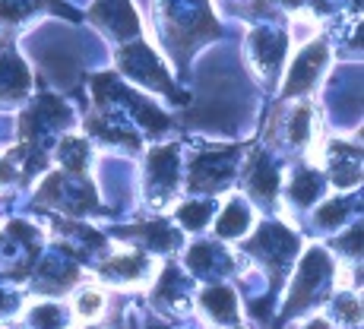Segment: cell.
Masks as SVG:
<instances>
[{
  "label": "cell",
  "instance_id": "cell-1",
  "mask_svg": "<svg viewBox=\"0 0 364 329\" xmlns=\"http://www.w3.org/2000/svg\"><path fill=\"white\" fill-rule=\"evenodd\" d=\"M152 10L159 16V32L165 48L178 67L193 58L200 45L219 38L222 26L209 10V0H152Z\"/></svg>",
  "mask_w": 364,
  "mask_h": 329
},
{
  "label": "cell",
  "instance_id": "cell-2",
  "mask_svg": "<svg viewBox=\"0 0 364 329\" xmlns=\"http://www.w3.org/2000/svg\"><path fill=\"white\" fill-rule=\"evenodd\" d=\"M117 70H121L127 80L146 86L149 92H162V95H168V99H174V102H187V95H178V89H174L168 70L159 64L156 51L146 45V38L127 41V45L117 48Z\"/></svg>",
  "mask_w": 364,
  "mask_h": 329
},
{
  "label": "cell",
  "instance_id": "cell-3",
  "mask_svg": "<svg viewBox=\"0 0 364 329\" xmlns=\"http://www.w3.org/2000/svg\"><path fill=\"white\" fill-rule=\"evenodd\" d=\"M330 282H333L330 254H326L323 247H311L304 254V260H301L295 285H291V291H289V304H285V311L279 313V323H285L291 313L304 311L307 304H317V301L323 298V291L330 288Z\"/></svg>",
  "mask_w": 364,
  "mask_h": 329
},
{
  "label": "cell",
  "instance_id": "cell-4",
  "mask_svg": "<svg viewBox=\"0 0 364 329\" xmlns=\"http://www.w3.org/2000/svg\"><path fill=\"white\" fill-rule=\"evenodd\" d=\"M89 19H92L117 48L127 45V41L143 38V26H139V16L130 0H95L92 10H89Z\"/></svg>",
  "mask_w": 364,
  "mask_h": 329
},
{
  "label": "cell",
  "instance_id": "cell-5",
  "mask_svg": "<svg viewBox=\"0 0 364 329\" xmlns=\"http://www.w3.org/2000/svg\"><path fill=\"white\" fill-rule=\"evenodd\" d=\"M235 158L237 149H222V152H206L200 156L191 168L187 178V190L191 193H219L235 180Z\"/></svg>",
  "mask_w": 364,
  "mask_h": 329
},
{
  "label": "cell",
  "instance_id": "cell-6",
  "mask_svg": "<svg viewBox=\"0 0 364 329\" xmlns=\"http://www.w3.org/2000/svg\"><path fill=\"white\" fill-rule=\"evenodd\" d=\"M247 250L269 266L272 276H276L272 282H279L282 266H289V260L295 257V250H298V237L291 234L285 225H279V222H266V225L254 234V241L247 244Z\"/></svg>",
  "mask_w": 364,
  "mask_h": 329
},
{
  "label": "cell",
  "instance_id": "cell-7",
  "mask_svg": "<svg viewBox=\"0 0 364 329\" xmlns=\"http://www.w3.org/2000/svg\"><path fill=\"white\" fill-rule=\"evenodd\" d=\"M181 184V168H178V149L174 146H159L146 158V190L156 206L171 200V193Z\"/></svg>",
  "mask_w": 364,
  "mask_h": 329
},
{
  "label": "cell",
  "instance_id": "cell-8",
  "mask_svg": "<svg viewBox=\"0 0 364 329\" xmlns=\"http://www.w3.org/2000/svg\"><path fill=\"white\" fill-rule=\"evenodd\" d=\"M32 73L23 64L13 45H0V108H10L29 99Z\"/></svg>",
  "mask_w": 364,
  "mask_h": 329
},
{
  "label": "cell",
  "instance_id": "cell-9",
  "mask_svg": "<svg viewBox=\"0 0 364 329\" xmlns=\"http://www.w3.org/2000/svg\"><path fill=\"white\" fill-rule=\"evenodd\" d=\"M326 60H330V48H326V41H314L311 48H304V51L298 54L295 67L289 70V80H285V86H282V99L304 95L307 89H314V82H317L320 73H323Z\"/></svg>",
  "mask_w": 364,
  "mask_h": 329
},
{
  "label": "cell",
  "instance_id": "cell-10",
  "mask_svg": "<svg viewBox=\"0 0 364 329\" xmlns=\"http://www.w3.org/2000/svg\"><path fill=\"white\" fill-rule=\"evenodd\" d=\"M285 51H289V38L285 32H272V29H260L250 35V54H254V70H260L266 80L282 70Z\"/></svg>",
  "mask_w": 364,
  "mask_h": 329
},
{
  "label": "cell",
  "instance_id": "cell-11",
  "mask_svg": "<svg viewBox=\"0 0 364 329\" xmlns=\"http://www.w3.org/2000/svg\"><path fill=\"white\" fill-rule=\"evenodd\" d=\"M60 13L70 23H80V13L73 6H67L64 0H0V26H23L26 19H32L35 13Z\"/></svg>",
  "mask_w": 364,
  "mask_h": 329
},
{
  "label": "cell",
  "instance_id": "cell-12",
  "mask_svg": "<svg viewBox=\"0 0 364 329\" xmlns=\"http://www.w3.org/2000/svg\"><path fill=\"white\" fill-rule=\"evenodd\" d=\"M99 276L111 279V282H143V279L152 276V260L143 254H124V257L102 263Z\"/></svg>",
  "mask_w": 364,
  "mask_h": 329
},
{
  "label": "cell",
  "instance_id": "cell-13",
  "mask_svg": "<svg viewBox=\"0 0 364 329\" xmlns=\"http://www.w3.org/2000/svg\"><path fill=\"white\" fill-rule=\"evenodd\" d=\"M247 190H250V197L266 203V206L276 200V193H279V168L272 165L269 156H257L254 158V165H250V171H247Z\"/></svg>",
  "mask_w": 364,
  "mask_h": 329
},
{
  "label": "cell",
  "instance_id": "cell-14",
  "mask_svg": "<svg viewBox=\"0 0 364 329\" xmlns=\"http://www.w3.org/2000/svg\"><path fill=\"white\" fill-rule=\"evenodd\" d=\"M187 266H191L197 276H225L232 272V257L219 247V244H197V247L187 254Z\"/></svg>",
  "mask_w": 364,
  "mask_h": 329
},
{
  "label": "cell",
  "instance_id": "cell-15",
  "mask_svg": "<svg viewBox=\"0 0 364 329\" xmlns=\"http://www.w3.org/2000/svg\"><path fill=\"white\" fill-rule=\"evenodd\" d=\"M203 311H209V317L222 326H235L237 323V298L232 288L225 285H215V288H206L200 295Z\"/></svg>",
  "mask_w": 364,
  "mask_h": 329
},
{
  "label": "cell",
  "instance_id": "cell-16",
  "mask_svg": "<svg viewBox=\"0 0 364 329\" xmlns=\"http://www.w3.org/2000/svg\"><path fill=\"white\" fill-rule=\"evenodd\" d=\"M121 234H133V237H143V244L149 250H174L181 244V231H174L165 219H156V222H146V225H136V228H124Z\"/></svg>",
  "mask_w": 364,
  "mask_h": 329
},
{
  "label": "cell",
  "instance_id": "cell-17",
  "mask_svg": "<svg viewBox=\"0 0 364 329\" xmlns=\"http://www.w3.org/2000/svg\"><path fill=\"white\" fill-rule=\"evenodd\" d=\"M254 219H250V209L244 200H232L225 209H222L219 222H215V234L219 237H241L247 234Z\"/></svg>",
  "mask_w": 364,
  "mask_h": 329
},
{
  "label": "cell",
  "instance_id": "cell-18",
  "mask_svg": "<svg viewBox=\"0 0 364 329\" xmlns=\"http://www.w3.org/2000/svg\"><path fill=\"white\" fill-rule=\"evenodd\" d=\"M320 190H323V178H320L317 171H301L295 174V180L289 184V197L291 203H298V206H311V203L320 200Z\"/></svg>",
  "mask_w": 364,
  "mask_h": 329
},
{
  "label": "cell",
  "instance_id": "cell-19",
  "mask_svg": "<svg viewBox=\"0 0 364 329\" xmlns=\"http://www.w3.org/2000/svg\"><path fill=\"white\" fill-rule=\"evenodd\" d=\"M213 209L215 203L213 200H193V203H184V206L178 209V225L187 228V231H200L209 225V219H213Z\"/></svg>",
  "mask_w": 364,
  "mask_h": 329
},
{
  "label": "cell",
  "instance_id": "cell-20",
  "mask_svg": "<svg viewBox=\"0 0 364 329\" xmlns=\"http://www.w3.org/2000/svg\"><path fill=\"white\" fill-rule=\"evenodd\" d=\"M29 323L26 329H64L67 320H64V311H60L58 304H38L29 311Z\"/></svg>",
  "mask_w": 364,
  "mask_h": 329
},
{
  "label": "cell",
  "instance_id": "cell-21",
  "mask_svg": "<svg viewBox=\"0 0 364 329\" xmlns=\"http://www.w3.org/2000/svg\"><path fill=\"white\" fill-rule=\"evenodd\" d=\"M307 139H311V104H298L295 114L289 117V143L307 146Z\"/></svg>",
  "mask_w": 364,
  "mask_h": 329
},
{
  "label": "cell",
  "instance_id": "cell-22",
  "mask_svg": "<svg viewBox=\"0 0 364 329\" xmlns=\"http://www.w3.org/2000/svg\"><path fill=\"white\" fill-rule=\"evenodd\" d=\"M73 304H76V313H80V320H95L105 311V295H102V291H95V288L76 291Z\"/></svg>",
  "mask_w": 364,
  "mask_h": 329
},
{
  "label": "cell",
  "instance_id": "cell-23",
  "mask_svg": "<svg viewBox=\"0 0 364 329\" xmlns=\"http://www.w3.org/2000/svg\"><path fill=\"white\" fill-rule=\"evenodd\" d=\"M348 209H352V200H336V203H326V206L320 209L317 222H320L323 228H339L342 222H346Z\"/></svg>",
  "mask_w": 364,
  "mask_h": 329
},
{
  "label": "cell",
  "instance_id": "cell-24",
  "mask_svg": "<svg viewBox=\"0 0 364 329\" xmlns=\"http://www.w3.org/2000/svg\"><path fill=\"white\" fill-rule=\"evenodd\" d=\"M16 311H19V298L0 291V317H4V313H16Z\"/></svg>",
  "mask_w": 364,
  "mask_h": 329
},
{
  "label": "cell",
  "instance_id": "cell-25",
  "mask_svg": "<svg viewBox=\"0 0 364 329\" xmlns=\"http://www.w3.org/2000/svg\"><path fill=\"white\" fill-rule=\"evenodd\" d=\"M16 180V168L10 165V158H0V184H10Z\"/></svg>",
  "mask_w": 364,
  "mask_h": 329
},
{
  "label": "cell",
  "instance_id": "cell-26",
  "mask_svg": "<svg viewBox=\"0 0 364 329\" xmlns=\"http://www.w3.org/2000/svg\"><path fill=\"white\" fill-rule=\"evenodd\" d=\"M304 329H330V323H326L323 317H317V320H311V323H307Z\"/></svg>",
  "mask_w": 364,
  "mask_h": 329
}]
</instances>
